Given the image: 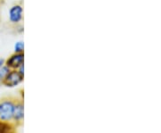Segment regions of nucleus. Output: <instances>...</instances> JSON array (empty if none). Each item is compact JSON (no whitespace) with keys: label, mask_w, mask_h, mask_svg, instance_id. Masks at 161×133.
Here are the masks:
<instances>
[{"label":"nucleus","mask_w":161,"mask_h":133,"mask_svg":"<svg viewBox=\"0 0 161 133\" xmlns=\"http://www.w3.org/2000/svg\"><path fill=\"white\" fill-rule=\"evenodd\" d=\"M5 60H6V59L0 57V67H1L2 65H4V64H5Z\"/></svg>","instance_id":"9"},{"label":"nucleus","mask_w":161,"mask_h":133,"mask_svg":"<svg viewBox=\"0 0 161 133\" xmlns=\"http://www.w3.org/2000/svg\"><path fill=\"white\" fill-rule=\"evenodd\" d=\"M0 85H1V81H0Z\"/></svg>","instance_id":"10"},{"label":"nucleus","mask_w":161,"mask_h":133,"mask_svg":"<svg viewBox=\"0 0 161 133\" xmlns=\"http://www.w3.org/2000/svg\"><path fill=\"white\" fill-rule=\"evenodd\" d=\"M17 98L14 97H5L0 99V122L11 123L13 122L14 109Z\"/></svg>","instance_id":"1"},{"label":"nucleus","mask_w":161,"mask_h":133,"mask_svg":"<svg viewBox=\"0 0 161 133\" xmlns=\"http://www.w3.org/2000/svg\"><path fill=\"white\" fill-rule=\"evenodd\" d=\"M17 71L20 72V73H21V74H22V75L24 76V64H22V65L18 68Z\"/></svg>","instance_id":"8"},{"label":"nucleus","mask_w":161,"mask_h":133,"mask_svg":"<svg viewBox=\"0 0 161 133\" xmlns=\"http://www.w3.org/2000/svg\"><path fill=\"white\" fill-rule=\"evenodd\" d=\"M24 81V76H23L17 70H11L6 77L1 81V85L6 88H15L22 84Z\"/></svg>","instance_id":"3"},{"label":"nucleus","mask_w":161,"mask_h":133,"mask_svg":"<svg viewBox=\"0 0 161 133\" xmlns=\"http://www.w3.org/2000/svg\"><path fill=\"white\" fill-rule=\"evenodd\" d=\"M24 17V9L22 4L16 3L9 8L8 10V20L13 25L21 24Z\"/></svg>","instance_id":"2"},{"label":"nucleus","mask_w":161,"mask_h":133,"mask_svg":"<svg viewBox=\"0 0 161 133\" xmlns=\"http://www.w3.org/2000/svg\"><path fill=\"white\" fill-rule=\"evenodd\" d=\"M24 120V103L23 98H17L16 103L14 109V114H13V122L12 123L15 127H20L23 124Z\"/></svg>","instance_id":"4"},{"label":"nucleus","mask_w":161,"mask_h":133,"mask_svg":"<svg viewBox=\"0 0 161 133\" xmlns=\"http://www.w3.org/2000/svg\"><path fill=\"white\" fill-rule=\"evenodd\" d=\"M24 64V53H13L5 60V64L11 70H17Z\"/></svg>","instance_id":"5"},{"label":"nucleus","mask_w":161,"mask_h":133,"mask_svg":"<svg viewBox=\"0 0 161 133\" xmlns=\"http://www.w3.org/2000/svg\"><path fill=\"white\" fill-rule=\"evenodd\" d=\"M14 53H24V42L23 40L16 41L14 43Z\"/></svg>","instance_id":"6"},{"label":"nucleus","mask_w":161,"mask_h":133,"mask_svg":"<svg viewBox=\"0 0 161 133\" xmlns=\"http://www.w3.org/2000/svg\"><path fill=\"white\" fill-rule=\"evenodd\" d=\"M10 71H11V69H10L8 66H6V64L2 65V66L0 67V81H3V80L6 77V75L9 73Z\"/></svg>","instance_id":"7"}]
</instances>
